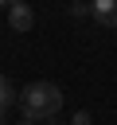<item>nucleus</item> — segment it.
<instances>
[{"mask_svg": "<svg viewBox=\"0 0 117 125\" xmlns=\"http://www.w3.org/2000/svg\"><path fill=\"white\" fill-rule=\"evenodd\" d=\"M70 125H94V117H90V113H86V109H78V113H74V117H70Z\"/></svg>", "mask_w": 117, "mask_h": 125, "instance_id": "39448f33", "label": "nucleus"}, {"mask_svg": "<svg viewBox=\"0 0 117 125\" xmlns=\"http://www.w3.org/2000/svg\"><path fill=\"white\" fill-rule=\"evenodd\" d=\"M12 4H23V0H0V8H12Z\"/></svg>", "mask_w": 117, "mask_h": 125, "instance_id": "0eeeda50", "label": "nucleus"}, {"mask_svg": "<svg viewBox=\"0 0 117 125\" xmlns=\"http://www.w3.org/2000/svg\"><path fill=\"white\" fill-rule=\"evenodd\" d=\"M62 90L55 86V82H31L23 94H20V109H23V117H31V121H51L58 109H62Z\"/></svg>", "mask_w": 117, "mask_h": 125, "instance_id": "f257e3e1", "label": "nucleus"}, {"mask_svg": "<svg viewBox=\"0 0 117 125\" xmlns=\"http://www.w3.org/2000/svg\"><path fill=\"white\" fill-rule=\"evenodd\" d=\"M70 12H74V16H90V4H82V0H74V4H70Z\"/></svg>", "mask_w": 117, "mask_h": 125, "instance_id": "423d86ee", "label": "nucleus"}, {"mask_svg": "<svg viewBox=\"0 0 117 125\" xmlns=\"http://www.w3.org/2000/svg\"><path fill=\"white\" fill-rule=\"evenodd\" d=\"M0 125H4V113H0Z\"/></svg>", "mask_w": 117, "mask_h": 125, "instance_id": "9d476101", "label": "nucleus"}, {"mask_svg": "<svg viewBox=\"0 0 117 125\" xmlns=\"http://www.w3.org/2000/svg\"><path fill=\"white\" fill-rule=\"evenodd\" d=\"M47 125H58V121H47Z\"/></svg>", "mask_w": 117, "mask_h": 125, "instance_id": "1a4fd4ad", "label": "nucleus"}, {"mask_svg": "<svg viewBox=\"0 0 117 125\" xmlns=\"http://www.w3.org/2000/svg\"><path fill=\"white\" fill-rule=\"evenodd\" d=\"M20 125H35V121H31V117H23V121H20Z\"/></svg>", "mask_w": 117, "mask_h": 125, "instance_id": "6e6552de", "label": "nucleus"}, {"mask_svg": "<svg viewBox=\"0 0 117 125\" xmlns=\"http://www.w3.org/2000/svg\"><path fill=\"white\" fill-rule=\"evenodd\" d=\"M90 16L101 27H117V0H94L90 4Z\"/></svg>", "mask_w": 117, "mask_h": 125, "instance_id": "7ed1b4c3", "label": "nucleus"}, {"mask_svg": "<svg viewBox=\"0 0 117 125\" xmlns=\"http://www.w3.org/2000/svg\"><path fill=\"white\" fill-rule=\"evenodd\" d=\"M31 23H35V12H31L27 0L8 8V27H12V31H31Z\"/></svg>", "mask_w": 117, "mask_h": 125, "instance_id": "f03ea898", "label": "nucleus"}, {"mask_svg": "<svg viewBox=\"0 0 117 125\" xmlns=\"http://www.w3.org/2000/svg\"><path fill=\"white\" fill-rule=\"evenodd\" d=\"M12 105H16V90H12V82L0 74V113H8Z\"/></svg>", "mask_w": 117, "mask_h": 125, "instance_id": "20e7f679", "label": "nucleus"}]
</instances>
